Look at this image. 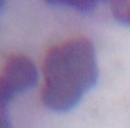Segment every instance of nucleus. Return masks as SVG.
Instances as JSON below:
<instances>
[{
    "label": "nucleus",
    "instance_id": "4",
    "mask_svg": "<svg viewBox=\"0 0 130 128\" xmlns=\"http://www.w3.org/2000/svg\"><path fill=\"white\" fill-rule=\"evenodd\" d=\"M48 3L53 5H62V6H69L74 9L82 13H89L95 9L97 6V1L94 0H63V1H48Z\"/></svg>",
    "mask_w": 130,
    "mask_h": 128
},
{
    "label": "nucleus",
    "instance_id": "1",
    "mask_svg": "<svg viewBox=\"0 0 130 128\" xmlns=\"http://www.w3.org/2000/svg\"><path fill=\"white\" fill-rule=\"evenodd\" d=\"M42 101L55 111H68L77 105L98 79L93 43L84 37L52 46L43 62Z\"/></svg>",
    "mask_w": 130,
    "mask_h": 128
},
{
    "label": "nucleus",
    "instance_id": "5",
    "mask_svg": "<svg viewBox=\"0 0 130 128\" xmlns=\"http://www.w3.org/2000/svg\"><path fill=\"white\" fill-rule=\"evenodd\" d=\"M15 92L10 88L7 81L0 75V110H5V107L12 100Z\"/></svg>",
    "mask_w": 130,
    "mask_h": 128
},
{
    "label": "nucleus",
    "instance_id": "3",
    "mask_svg": "<svg viewBox=\"0 0 130 128\" xmlns=\"http://www.w3.org/2000/svg\"><path fill=\"white\" fill-rule=\"evenodd\" d=\"M111 13L120 22L130 26V0H118L111 3Z\"/></svg>",
    "mask_w": 130,
    "mask_h": 128
},
{
    "label": "nucleus",
    "instance_id": "6",
    "mask_svg": "<svg viewBox=\"0 0 130 128\" xmlns=\"http://www.w3.org/2000/svg\"><path fill=\"white\" fill-rule=\"evenodd\" d=\"M0 128H12L5 110H0Z\"/></svg>",
    "mask_w": 130,
    "mask_h": 128
},
{
    "label": "nucleus",
    "instance_id": "2",
    "mask_svg": "<svg viewBox=\"0 0 130 128\" xmlns=\"http://www.w3.org/2000/svg\"><path fill=\"white\" fill-rule=\"evenodd\" d=\"M37 67L29 57L22 54L10 55L3 68L2 77L15 93L31 89L38 80Z\"/></svg>",
    "mask_w": 130,
    "mask_h": 128
},
{
    "label": "nucleus",
    "instance_id": "7",
    "mask_svg": "<svg viewBox=\"0 0 130 128\" xmlns=\"http://www.w3.org/2000/svg\"><path fill=\"white\" fill-rule=\"evenodd\" d=\"M3 7H4V1H1V0H0V14L2 13Z\"/></svg>",
    "mask_w": 130,
    "mask_h": 128
}]
</instances>
